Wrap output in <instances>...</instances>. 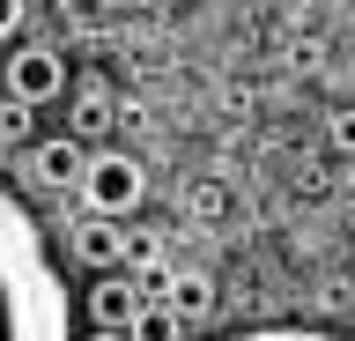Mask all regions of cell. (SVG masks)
Returning a JSON list of instances; mask_svg holds the SVG:
<instances>
[{
	"label": "cell",
	"instance_id": "1",
	"mask_svg": "<svg viewBox=\"0 0 355 341\" xmlns=\"http://www.w3.org/2000/svg\"><path fill=\"white\" fill-rule=\"evenodd\" d=\"M74 334V290L44 245L37 215L0 185V341H67Z\"/></svg>",
	"mask_w": 355,
	"mask_h": 341
},
{
	"label": "cell",
	"instance_id": "2",
	"mask_svg": "<svg viewBox=\"0 0 355 341\" xmlns=\"http://www.w3.org/2000/svg\"><path fill=\"white\" fill-rule=\"evenodd\" d=\"M74 193H82L89 215H119V223H126L133 208L148 201V171H141V156H126V149H96V156L82 163Z\"/></svg>",
	"mask_w": 355,
	"mask_h": 341
},
{
	"label": "cell",
	"instance_id": "3",
	"mask_svg": "<svg viewBox=\"0 0 355 341\" xmlns=\"http://www.w3.org/2000/svg\"><path fill=\"white\" fill-rule=\"evenodd\" d=\"M0 82H8V97H22V104H60L67 97V60L52 45H22Z\"/></svg>",
	"mask_w": 355,
	"mask_h": 341
},
{
	"label": "cell",
	"instance_id": "4",
	"mask_svg": "<svg viewBox=\"0 0 355 341\" xmlns=\"http://www.w3.org/2000/svg\"><path fill=\"white\" fill-rule=\"evenodd\" d=\"M89 326H96V334H141V290L104 267L96 290H89Z\"/></svg>",
	"mask_w": 355,
	"mask_h": 341
},
{
	"label": "cell",
	"instance_id": "5",
	"mask_svg": "<svg viewBox=\"0 0 355 341\" xmlns=\"http://www.w3.org/2000/svg\"><path fill=\"white\" fill-rule=\"evenodd\" d=\"M163 312L178 319V326H200V319L215 312V282L200 267H178V274H163Z\"/></svg>",
	"mask_w": 355,
	"mask_h": 341
},
{
	"label": "cell",
	"instance_id": "6",
	"mask_svg": "<svg viewBox=\"0 0 355 341\" xmlns=\"http://www.w3.org/2000/svg\"><path fill=\"white\" fill-rule=\"evenodd\" d=\"M119 238H126V223H119V215H82V223H74V238H67V252H74V260H82V267H119Z\"/></svg>",
	"mask_w": 355,
	"mask_h": 341
},
{
	"label": "cell",
	"instance_id": "7",
	"mask_svg": "<svg viewBox=\"0 0 355 341\" xmlns=\"http://www.w3.org/2000/svg\"><path fill=\"white\" fill-rule=\"evenodd\" d=\"M82 163H89L82 134H60V141H37V149H30V171H37V185H74V178H82Z\"/></svg>",
	"mask_w": 355,
	"mask_h": 341
},
{
	"label": "cell",
	"instance_id": "8",
	"mask_svg": "<svg viewBox=\"0 0 355 341\" xmlns=\"http://www.w3.org/2000/svg\"><path fill=\"white\" fill-rule=\"evenodd\" d=\"M119 267H133L163 297V238H155V230H133V215H126V238H119Z\"/></svg>",
	"mask_w": 355,
	"mask_h": 341
},
{
	"label": "cell",
	"instance_id": "9",
	"mask_svg": "<svg viewBox=\"0 0 355 341\" xmlns=\"http://www.w3.org/2000/svg\"><path fill=\"white\" fill-rule=\"evenodd\" d=\"M104 126H111V104H104V97H96V90L74 97V134H82V141H104Z\"/></svg>",
	"mask_w": 355,
	"mask_h": 341
},
{
	"label": "cell",
	"instance_id": "10",
	"mask_svg": "<svg viewBox=\"0 0 355 341\" xmlns=\"http://www.w3.org/2000/svg\"><path fill=\"white\" fill-rule=\"evenodd\" d=\"M30 112H37V104H22V97H0V149L30 141Z\"/></svg>",
	"mask_w": 355,
	"mask_h": 341
},
{
	"label": "cell",
	"instance_id": "11",
	"mask_svg": "<svg viewBox=\"0 0 355 341\" xmlns=\"http://www.w3.org/2000/svg\"><path fill=\"white\" fill-rule=\"evenodd\" d=\"M22 15H30V0H0V38H15Z\"/></svg>",
	"mask_w": 355,
	"mask_h": 341
},
{
	"label": "cell",
	"instance_id": "12",
	"mask_svg": "<svg viewBox=\"0 0 355 341\" xmlns=\"http://www.w3.org/2000/svg\"><path fill=\"white\" fill-rule=\"evenodd\" d=\"M333 141H340V149H355V112H340V119H333Z\"/></svg>",
	"mask_w": 355,
	"mask_h": 341
}]
</instances>
